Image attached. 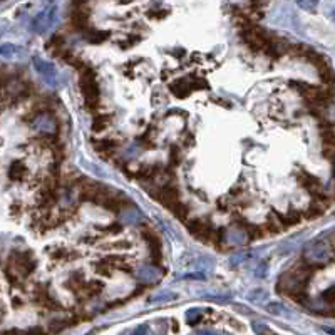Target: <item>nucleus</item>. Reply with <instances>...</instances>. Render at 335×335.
Returning a JSON list of instances; mask_svg holds the SVG:
<instances>
[{
	"mask_svg": "<svg viewBox=\"0 0 335 335\" xmlns=\"http://www.w3.org/2000/svg\"><path fill=\"white\" fill-rule=\"evenodd\" d=\"M334 243H335V236H334Z\"/></svg>",
	"mask_w": 335,
	"mask_h": 335,
	"instance_id": "obj_20",
	"label": "nucleus"
},
{
	"mask_svg": "<svg viewBox=\"0 0 335 335\" xmlns=\"http://www.w3.org/2000/svg\"><path fill=\"white\" fill-rule=\"evenodd\" d=\"M320 138H322V142L325 144V148L335 149V131H323Z\"/></svg>",
	"mask_w": 335,
	"mask_h": 335,
	"instance_id": "obj_13",
	"label": "nucleus"
},
{
	"mask_svg": "<svg viewBox=\"0 0 335 335\" xmlns=\"http://www.w3.org/2000/svg\"><path fill=\"white\" fill-rule=\"evenodd\" d=\"M79 86L84 96V102L86 107L89 111H98L99 107V86L96 82V72L91 65L80 71V79H79Z\"/></svg>",
	"mask_w": 335,
	"mask_h": 335,
	"instance_id": "obj_1",
	"label": "nucleus"
},
{
	"mask_svg": "<svg viewBox=\"0 0 335 335\" xmlns=\"http://www.w3.org/2000/svg\"><path fill=\"white\" fill-rule=\"evenodd\" d=\"M141 233H142V236L146 238V241H148L149 248H151L153 261L158 265L161 261V238H159V235H158L151 226H142Z\"/></svg>",
	"mask_w": 335,
	"mask_h": 335,
	"instance_id": "obj_4",
	"label": "nucleus"
},
{
	"mask_svg": "<svg viewBox=\"0 0 335 335\" xmlns=\"http://www.w3.org/2000/svg\"><path fill=\"white\" fill-rule=\"evenodd\" d=\"M171 211H173V215H175L176 218L186 223V217L190 215V208H188V205H184V203L179 201V203H176V205L171 208Z\"/></svg>",
	"mask_w": 335,
	"mask_h": 335,
	"instance_id": "obj_12",
	"label": "nucleus"
},
{
	"mask_svg": "<svg viewBox=\"0 0 335 335\" xmlns=\"http://www.w3.org/2000/svg\"><path fill=\"white\" fill-rule=\"evenodd\" d=\"M323 213H325V208H323L320 203H314L312 206L307 208L303 215H305L307 219H315V218H320Z\"/></svg>",
	"mask_w": 335,
	"mask_h": 335,
	"instance_id": "obj_11",
	"label": "nucleus"
},
{
	"mask_svg": "<svg viewBox=\"0 0 335 335\" xmlns=\"http://www.w3.org/2000/svg\"><path fill=\"white\" fill-rule=\"evenodd\" d=\"M151 196L156 199L158 203H161L163 206H166L171 210L176 203H179V191L173 184H166V186L159 188L158 191H151Z\"/></svg>",
	"mask_w": 335,
	"mask_h": 335,
	"instance_id": "obj_3",
	"label": "nucleus"
},
{
	"mask_svg": "<svg viewBox=\"0 0 335 335\" xmlns=\"http://www.w3.org/2000/svg\"><path fill=\"white\" fill-rule=\"evenodd\" d=\"M111 119H113V116H109V114H99V116H96L94 122H92V131L94 133H101V131H104L111 124Z\"/></svg>",
	"mask_w": 335,
	"mask_h": 335,
	"instance_id": "obj_8",
	"label": "nucleus"
},
{
	"mask_svg": "<svg viewBox=\"0 0 335 335\" xmlns=\"http://www.w3.org/2000/svg\"><path fill=\"white\" fill-rule=\"evenodd\" d=\"M318 128L322 129V133L323 131H335V122L329 121V119H320L318 121Z\"/></svg>",
	"mask_w": 335,
	"mask_h": 335,
	"instance_id": "obj_17",
	"label": "nucleus"
},
{
	"mask_svg": "<svg viewBox=\"0 0 335 335\" xmlns=\"http://www.w3.org/2000/svg\"><path fill=\"white\" fill-rule=\"evenodd\" d=\"M322 300L325 303H329V305H334L335 303V287L327 288V290L322 294Z\"/></svg>",
	"mask_w": 335,
	"mask_h": 335,
	"instance_id": "obj_15",
	"label": "nucleus"
},
{
	"mask_svg": "<svg viewBox=\"0 0 335 335\" xmlns=\"http://www.w3.org/2000/svg\"><path fill=\"white\" fill-rule=\"evenodd\" d=\"M318 78L322 79L325 87H335V71L330 67V64H327V65H323L322 69H318Z\"/></svg>",
	"mask_w": 335,
	"mask_h": 335,
	"instance_id": "obj_6",
	"label": "nucleus"
},
{
	"mask_svg": "<svg viewBox=\"0 0 335 335\" xmlns=\"http://www.w3.org/2000/svg\"><path fill=\"white\" fill-rule=\"evenodd\" d=\"M9 265L10 270H15L17 273H20L22 276H29L30 273L36 268L30 253H20V252H12V255L9 256Z\"/></svg>",
	"mask_w": 335,
	"mask_h": 335,
	"instance_id": "obj_2",
	"label": "nucleus"
},
{
	"mask_svg": "<svg viewBox=\"0 0 335 335\" xmlns=\"http://www.w3.org/2000/svg\"><path fill=\"white\" fill-rule=\"evenodd\" d=\"M169 89H171L173 92H175V94L178 96V98H186V96L190 94L193 87L188 86V84L184 82V79H179L178 82L171 84V86H169Z\"/></svg>",
	"mask_w": 335,
	"mask_h": 335,
	"instance_id": "obj_9",
	"label": "nucleus"
},
{
	"mask_svg": "<svg viewBox=\"0 0 335 335\" xmlns=\"http://www.w3.org/2000/svg\"><path fill=\"white\" fill-rule=\"evenodd\" d=\"M178 163H179V149L176 148V146H173L171 155H169V164H171V166H176Z\"/></svg>",
	"mask_w": 335,
	"mask_h": 335,
	"instance_id": "obj_18",
	"label": "nucleus"
},
{
	"mask_svg": "<svg viewBox=\"0 0 335 335\" xmlns=\"http://www.w3.org/2000/svg\"><path fill=\"white\" fill-rule=\"evenodd\" d=\"M121 230H122L121 225H111V226H106V228H104V232H107V233H119Z\"/></svg>",
	"mask_w": 335,
	"mask_h": 335,
	"instance_id": "obj_19",
	"label": "nucleus"
},
{
	"mask_svg": "<svg viewBox=\"0 0 335 335\" xmlns=\"http://www.w3.org/2000/svg\"><path fill=\"white\" fill-rule=\"evenodd\" d=\"M92 144L96 146L98 151H102V149H114L118 146V142L111 139H101V141H92Z\"/></svg>",
	"mask_w": 335,
	"mask_h": 335,
	"instance_id": "obj_14",
	"label": "nucleus"
},
{
	"mask_svg": "<svg viewBox=\"0 0 335 335\" xmlns=\"http://www.w3.org/2000/svg\"><path fill=\"white\" fill-rule=\"evenodd\" d=\"M74 7H79V9L71 14V25L76 30H79V32L86 34L89 30V12L87 10H80L82 7H86L84 3H74Z\"/></svg>",
	"mask_w": 335,
	"mask_h": 335,
	"instance_id": "obj_5",
	"label": "nucleus"
},
{
	"mask_svg": "<svg viewBox=\"0 0 335 335\" xmlns=\"http://www.w3.org/2000/svg\"><path fill=\"white\" fill-rule=\"evenodd\" d=\"M84 36H86L87 42H91V44H99V42L106 40L107 37H109V32H104V30H92V29H89L86 34H84Z\"/></svg>",
	"mask_w": 335,
	"mask_h": 335,
	"instance_id": "obj_10",
	"label": "nucleus"
},
{
	"mask_svg": "<svg viewBox=\"0 0 335 335\" xmlns=\"http://www.w3.org/2000/svg\"><path fill=\"white\" fill-rule=\"evenodd\" d=\"M25 173H27V168L24 166V163H22V161H14L9 169V178L14 181H20L24 178Z\"/></svg>",
	"mask_w": 335,
	"mask_h": 335,
	"instance_id": "obj_7",
	"label": "nucleus"
},
{
	"mask_svg": "<svg viewBox=\"0 0 335 335\" xmlns=\"http://www.w3.org/2000/svg\"><path fill=\"white\" fill-rule=\"evenodd\" d=\"M111 268H113V267H111V265L107 263L106 260H102L101 263H98V268H96V270H98V273H101V275H107V276H109L111 273H113V270H111Z\"/></svg>",
	"mask_w": 335,
	"mask_h": 335,
	"instance_id": "obj_16",
	"label": "nucleus"
}]
</instances>
